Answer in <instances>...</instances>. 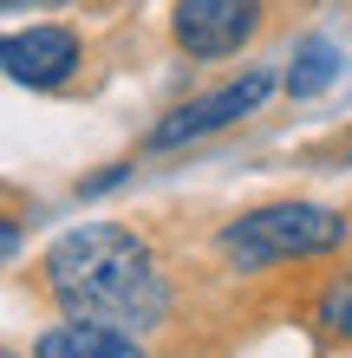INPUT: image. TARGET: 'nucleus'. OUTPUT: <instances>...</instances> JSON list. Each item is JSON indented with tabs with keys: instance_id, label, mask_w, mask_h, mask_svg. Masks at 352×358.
<instances>
[{
	"instance_id": "obj_1",
	"label": "nucleus",
	"mask_w": 352,
	"mask_h": 358,
	"mask_svg": "<svg viewBox=\"0 0 352 358\" xmlns=\"http://www.w3.org/2000/svg\"><path fill=\"white\" fill-rule=\"evenodd\" d=\"M46 293L72 320L118 326V332H143L170 313V280L157 273L143 235L124 222H85L59 235L46 255Z\"/></svg>"
},
{
	"instance_id": "obj_2",
	"label": "nucleus",
	"mask_w": 352,
	"mask_h": 358,
	"mask_svg": "<svg viewBox=\"0 0 352 358\" xmlns=\"http://www.w3.org/2000/svg\"><path fill=\"white\" fill-rule=\"evenodd\" d=\"M352 235V222L339 208H320V202H274V208H255L222 228V255L235 267H281V261H314V255H333V248Z\"/></svg>"
},
{
	"instance_id": "obj_3",
	"label": "nucleus",
	"mask_w": 352,
	"mask_h": 358,
	"mask_svg": "<svg viewBox=\"0 0 352 358\" xmlns=\"http://www.w3.org/2000/svg\"><path fill=\"white\" fill-rule=\"evenodd\" d=\"M170 33L190 59H229L261 33V0H176Z\"/></svg>"
},
{
	"instance_id": "obj_4",
	"label": "nucleus",
	"mask_w": 352,
	"mask_h": 358,
	"mask_svg": "<svg viewBox=\"0 0 352 358\" xmlns=\"http://www.w3.org/2000/svg\"><path fill=\"white\" fill-rule=\"evenodd\" d=\"M267 92H274V78H267V72H248L241 85H222V92L196 98V104H176V111L163 117L143 143H150V150H176V143H196V137H209V131H229V124L248 117Z\"/></svg>"
},
{
	"instance_id": "obj_5",
	"label": "nucleus",
	"mask_w": 352,
	"mask_h": 358,
	"mask_svg": "<svg viewBox=\"0 0 352 358\" xmlns=\"http://www.w3.org/2000/svg\"><path fill=\"white\" fill-rule=\"evenodd\" d=\"M0 72H7L13 85L59 92V85L78 72V33H72V27H27V33H7V39H0Z\"/></svg>"
},
{
	"instance_id": "obj_6",
	"label": "nucleus",
	"mask_w": 352,
	"mask_h": 358,
	"mask_svg": "<svg viewBox=\"0 0 352 358\" xmlns=\"http://www.w3.org/2000/svg\"><path fill=\"white\" fill-rule=\"evenodd\" d=\"M33 358H143V345L118 326H92V320H66L52 332H39Z\"/></svg>"
},
{
	"instance_id": "obj_7",
	"label": "nucleus",
	"mask_w": 352,
	"mask_h": 358,
	"mask_svg": "<svg viewBox=\"0 0 352 358\" xmlns=\"http://www.w3.org/2000/svg\"><path fill=\"white\" fill-rule=\"evenodd\" d=\"M339 78V52L326 46V39H307L300 46V59H294V72H287V92L294 98H314V92H326Z\"/></svg>"
},
{
	"instance_id": "obj_8",
	"label": "nucleus",
	"mask_w": 352,
	"mask_h": 358,
	"mask_svg": "<svg viewBox=\"0 0 352 358\" xmlns=\"http://www.w3.org/2000/svg\"><path fill=\"white\" fill-rule=\"evenodd\" d=\"M320 326L333 332V339H352V280H346V287H333V293L320 300Z\"/></svg>"
},
{
	"instance_id": "obj_9",
	"label": "nucleus",
	"mask_w": 352,
	"mask_h": 358,
	"mask_svg": "<svg viewBox=\"0 0 352 358\" xmlns=\"http://www.w3.org/2000/svg\"><path fill=\"white\" fill-rule=\"evenodd\" d=\"M13 255H20V222L0 215V261H13Z\"/></svg>"
},
{
	"instance_id": "obj_10",
	"label": "nucleus",
	"mask_w": 352,
	"mask_h": 358,
	"mask_svg": "<svg viewBox=\"0 0 352 358\" xmlns=\"http://www.w3.org/2000/svg\"><path fill=\"white\" fill-rule=\"evenodd\" d=\"M7 7H20V0H0V13H7Z\"/></svg>"
}]
</instances>
